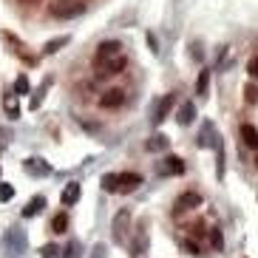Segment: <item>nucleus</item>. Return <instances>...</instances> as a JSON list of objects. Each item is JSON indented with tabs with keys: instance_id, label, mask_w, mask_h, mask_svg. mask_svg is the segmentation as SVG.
I'll use <instances>...</instances> for the list:
<instances>
[{
	"instance_id": "obj_28",
	"label": "nucleus",
	"mask_w": 258,
	"mask_h": 258,
	"mask_svg": "<svg viewBox=\"0 0 258 258\" xmlns=\"http://www.w3.org/2000/svg\"><path fill=\"white\" fill-rule=\"evenodd\" d=\"M247 74H250L252 80H258V54H255V57H252L250 62H247Z\"/></svg>"
},
{
	"instance_id": "obj_22",
	"label": "nucleus",
	"mask_w": 258,
	"mask_h": 258,
	"mask_svg": "<svg viewBox=\"0 0 258 258\" xmlns=\"http://www.w3.org/2000/svg\"><path fill=\"white\" fill-rule=\"evenodd\" d=\"M66 43H69V37H57V40H48L46 46H43V51H46V54H54V51H60V48L66 46Z\"/></svg>"
},
{
	"instance_id": "obj_32",
	"label": "nucleus",
	"mask_w": 258,
	"mask_h": 258,
	"mask_svg": "<svg viewBox=\"0 0 258 258\" xmlns=\"http://www.w3.org/2000/svg\"><path fill=\"white\" fill-rule=\"evenodd\" d=\"M91 258H105V247H102V244H99L97 250H94V255Z\"/></svg>"
},
{
	"instance_id": "obj_23",
	"label": "nucleus",
	"mask_w": 258,
	"mask_h": 258,
	"mask_svg": "<svg viewBox=\"0 0 258 258\" xmlns=\"http://www.w3.org/2000/svg\"><path fill=\"white\" fill-rule=\"evenodd\" d=\"M102 190H105V193H116V173L102 176Z\"/></svg>"
},
{
	"instance_id": "obj_8",
	"label": "nucleus",
	"mask_w": 258,
	"mask_h": 258,
	"mask_svg": "<svg viewBox=\"0 0 258 258\" xmlns=\"http://www.w3.org/2000/svg\"><path fill=\"white\" fill-rule=\"evenodd\" d=\"M173 105H176V94H165V97L156 102V108H153V122L159 125V122L170 114V108H173Z\"/></svg>"
},
{
	"instance_id": "obj_21",
	"label": "nucleus",
	"mask_w": 258,
	"mask_h": 258,
	"mask_svg": "<svg viewBox=\"0 0 258 258\" xmlns=\"http://www.w3.org/2000/svg\"><path fill=\"white\" fill-rule=\"evenodd\" d=\"M210 250H216V252L224 250V235H221V230H216V227L210 230Z\"/></svg>"
},
{
	"instance_id": "obj_20",
	"label": "nucleus",
	"mask_w": 258,
	"mask_h": 258,
	"mask_svg": "<svg viewBox=\"0 0 258 258\" xmlns=\"http://www.w3.org/2000/svg\"><path fill=\"white\" fill-rule=\"evenodd\" d=\"M15 94L17 97H26V94H31V83H29V77L26 74H20L15 80Z\"/></svg>"
},
{
	"instance_id": "obj_1",
	"label": "nucleus",
	"mask_w": 258,
	"mask_h": 258,
	"mask_svg": "<svg viewBox=\"0 0 258 258\" xmlns=\"http://www.w3.org/2000/svg\"><path fill=\"white\" fill-rule=\"evenodd\" d=\"M85 12V3L83 0H51L48 3V15L54 20H74Z\"/></svg>"
},
{
	"instance_id": "obj_6",
	"label": "nucleus",
	"mask_w": 258,
	"mask_h": 258,
	"mask_svg": "<svg viewBox=\"0 0 258 258\" xmlns=\"http://www.w3.org/2000/svg\"><path fill=\"white\" fill-rule=\"evenodd\" d=\"M142 184V176L134 173V170H125V173H116V193H134V190Z\"/></svg>"
},
{
	"instance_id": "obj_4",
	"label": "nucleus",
	"mask_w": 258,
	"mask_h": 258,
	"mask_svg": "<svg viewBox=\"0 0 258 258\" xmlns=\"http://www.w3.org/2000/svg\"><path fill=\"white\" fill-rule=\"evenodd\" d=\"M196 207H202V196H199L196 190H184L182 196L176 199V205H173V216L179 219L182 213H187V210H196Z\"/></svg>"
},
{
	"instance_id": "obj_19",
	"label": "nucleus",
	"mask_w": 258,
	"mask_h": 258,
	"mask_svg": "<svg viewBox=\"0 0 258 258\" xmlns=\"http://www.w3.org/2000/svg\"><path fill=\"white\" fill-rule=\"evenodd\" d=\"M51 230L54 233H66L69 230V213H57L51 219Z\"/></svg>"
},
{
	"instance_id": "obj_24",
	"label": "nucleus",
	"mask_w": 258,
	"mask_h": 258,
	"mask_svg": "<svg viewBox=\"0 0 258 258\" xmlns=\"http://www.w3.org/2000/svg\"><path fill=\"white\" fill-rule=\"evenodd\" d=\"M48 85H51V80H43V85H40V91L31 97V108H40V102H43V94L48 91Z\"/></svg>"
},
{
	"instance_id": "obj_11",
	"label": "nucleus",
	"mask_w": 258,
	"mask_h": 258,
	"mask_svg": "<svg viewBox=\"0 0 258 258\" xmlns=\"http://www.w3.org/2000/svg\"><path fill=\"white\" fill-rule=\"evenodd\" d=\"M6 244L12 247V252L17 255V252H23V247H26V238L20 235V230H15V227H12V230L6 233Z\"/></svg>"
},
{
	"instance_id": "obj_14",
	"label": "nucleus",
	"mask_w": 258,
	"mask_h": 258,
	"mask_svg": "<svg viewBox=\"0 0 258 258\" xmlns=\"http://www.w3.org/2000/svg\"><path fill=\"white\" fill-rule=\"evenodd\" d=\"M176 119H179V125H190V122L196 119V105H193V102H184V105L179 108Z\"/></svg>"
},
{
	"instance_id": "obj_16",
	"label": "nucleus",
	"mask_w": 258,
	"mask_h": 258,
	"mask_svg": "<svg viewBox=\"0 0 258 258\" xmlns=\"http://www.w3.org/2000/svg\"><path fill=\"white\" fill-rule=\"evenodd\" d=\"M145 148H148L151 153L165 151V148H167V137H165V134H156V137H151V139H148V145H145Z\"/></svg>"
},
{
	"instance_id": "obj_2",
	"label": "nucleus",
	"mask_w": 258,
	"mask_h": 258,
	"mask_svg": "<svg viewBox=\"0 0 258 258\" xmlns=\"http://www.w3.org/2000/svg\"><path fill=\"white\" fill-rule=\"evenodd\" d=\"M116 57H122V43L119 40H102L97 46V51H94V66L102 69L111 60H116Z\"/></svg>"
},
{
	"instance_id": "obj_9",
	"label": "nucleus",
	"mask_w": 258,
	"mask_h": 258,
	"mask_svg": "<svg viewBox=\"0 0 258 258\" xmlns=\"http://www.w3.org/2000/svg\"><path fill=\"white\" fill-rule=\"evenodd\" d=\"M23 170L29 176H48V173H51V165L43 162V159H37V156H31V159L23 162Z\"/></svg>"
},
{
	"instance_id": "obj_34",
	"label": "nucleus",
	"mask_w": 258,
	"mask_h": 258,
	"mask_svg": "<svg viewBox=\"0 0 258 258\" xmlns=\"http://www.w3.org/2000/svg\"><path fill=\"white\" fill-rule=\"evenodd\" d=\"M255 165H258V159H255Z\"/></svg>"
},
{
	"instance_id": "obj_7",
	"label": "nucleus",
	"mask_w": 258,
	"mask_h": 258,
	"mask_svg": "<svg viewBox=\"0 0 258 258\" xmlns=\"http://www.w3.org/2000/svg\"><path fill=\"white\" fill-rule=\"evenodd\" d=\"M156 173L159 176H182L184 173V162L179 156H165V159L156 165Z\"/></svg>"
},
{
	"instance_id": "obj_29",
	"label": "nucleus",
	"mask_w": 258,
	"mask_h": 258,
	"mask_svg": "<svg viewBox=\"0 0 258 258\" xmlns=\"http://www.w3.org/2000/svg\"><path fill=\"white\" fill-rule=\"evenodd\" d=\"M57 252H60V250H57L54 244H46V247L40 250V255H43V258H57Z\"/></svg>"
},
{
	"instance_id": "obj_25",
	"label": "nucleus",
	"mask_w": 258,
	"mask_h": 258,
	"mask_svg": "<svg viewBox=\"0 0 258 258\" xmlns=\"http://www.w3.org/2000/svg\"><path fill=\"white\" fill-rule=\"evenodd\" d=\"M182 250H184V252H190V255H202V247H199V244L193 241V238H184V241H182Z\"/></svg>"
},
{
	"instance_id": "obj_26",
	"label": "nucleus",
	"mask_w": 258,
	"mask_h": 258,
	"mask_svg": "<svg viewBox=\"0 0 258 258\" xmlns=\"http://www.w3.org/2000/svg\"><path fill=\"white\" fill-rule=\"evenodd\" d=\"M244 99H247V102H250V105H255L258 102V85H247V88H244Z\"/></svg>"
},
{
	"instance_id": "obj_31",
	"label": "nucleus",
	"mask_w": 258,
	"mask_h": 258,
	"mask_svg": "<svg viewBox=\"0 0 258 258\" xmlns=\"http://www.w3.org/2000/svg\"><path fill=\"white\" fill-rule=\"evenodd\" d=\"M6 142H9V131H3V128H0V151L6 148Z\"/></svg>"
},
{
	"instance_id": "obj_15",
	"label": "nucleus",
	"mask_w": 258,
	"mask_h": 258,
	"mask_svg": "<svg viewBox=\"0 0 258 258\" xmlns=\"http://www.w3.org/2000/svg\"><path fill=\"white\" fill-rule=\"evenodd\" d=\"M43 205H46V199H43V196H34L29 205L23 207V219H34V216L43 210Z\"/></svg>"
},
{
	"instance_id": "obj_10",
	"label": "nucleus",
	"mask_w": 258,
	"mask_h": 258,
	"mask_svg": "<svg viewBox=\"0 0 258 258\" xmlns=\"http://www.w3.org/2000/svg\"><path fill=\"white\" fill-rule=\"evenodd\" d=\"M238 134H241V142L247 145V148L258 151V128H252L250 122H244L241 128H238Z\"/></svg>"
},
{
	"instance_id": "obj_33",
	"label": "nucleus",
	"mask_w": 258,
	"mask_h": 258,
	"mask_svg": "<svg viewBox=\"0 0 258 258\" xmlns=\"http://www.w3.org/2000/svg\"><path fill=\"white\" fill-rule=\"evenodd\" d=\"M23 3H37V0H23Z\"/></svg>"
},
{
	"instance_id": "obj_12",
	"label": "nucleus",
	"mask_w": 258,
	"mask_h": 258,
	"mask_svg": "<svg viewBox=\"0 0 258 258\" xmlns=\"http://www.w3.org/2000/svg\"><path fill=\"white\" fill-rule=\"evenodd\" d=\"M77 199H80V184L69 182V184H66V190H62V207L77 205Z\"/></svg>"
},
{
	"instance_id": "obj_27",
	"label": "nucleus",
	"mask_w": 258,
	"mask_h": 258,
	"mask_svg": "<svg viewBox=\"0 0 258 258\" xmlns=\"http://www.w3.org/2000/svg\"><path fill=\"white\" fill-rule=\"evenodd\" d=\"M9 199H15V187L9 182H0V202H9Z\"/></svg>"
},
{
	"instance_id": "obj_18",
	"label": "nucleus",
	"mask_w": 258,
	"mask_h": 258,
	"mask_svg": "<svg viewBox=\"0 0 258 258\" xmlns=\"http://www.w3.org/2000/svg\"><path fill=\"white\" fill-rule=\"evenodd\" d=\"M207 88H210V71H202L199 74V80H196V94L199 97H207Z\"/></svg>"
},
{
	"instance_id": "obj_30",
	"label": "nucleus",
	"mask_w": 258,
	"mask_h": 258,
	"mask_svg": "<svg viewBox=\"0 0 258 258\" xmlns=\"http://www.w3.org/2000/svg\"><path fill=\"white\" fill-rule=\"evenodd\" d=\"M77 250H80V244L71 241L69 247H66V255H62V258H77Z\"/></svg>"
},
{
	"instance_id": "obj_3",
	"label": "nucleus",
	"mask_w": 258,
	"mask_h": 258,
	"mask_svg": "<svg viewBox=\"0 0 258 258\" xmlns=\"http://www.w3.org/2000/svg\"><path fill=\"white\" fill-rule=\"evenodd\" d=\"M125 99H128L125 88H105V91L99 94V108L102 111H119L125 105Z\"/></svg>"
},
{
	"instance_id": "obj_13",
	"label": "nucleus",
	"mask_w": 258,
	"mask_h": 258,
	"mask_svg": "<svg viewBox=\"0 0 258 258\" xmlns=\"http://www.w3.org/2000/svg\"><path fill=\"white\" fill-rule=\"evenodd\" d=\"M3 108H6L9 116H20V108H17V94L15 91H3Z\"/></svg>"
},
{
	"instance_id": "obj_5",
	"label": "nucleus",
	"mask_w": 258,
	"mask_h": 258,
	"mask_svg": "<svg viewBox=\"0 0 258 258\" xmlns=\"http://www.w3.org/2000/svg\"><path fill=\"white\" fill-rule=\"evenodd\" d=\"M114 241L116 244H122L125 238H128V233H131V210H119L116 213V219H114Z\"/></svg>"
},
{
	"instance_id": "obj_17",
	"label": "nucleus",
	"mask_w": 258,
	"mask_h": 258,
	"mask_svg": "<svg viewBox=\"0 0 258 258\" xmlns=\"http://www.w3.org/2000/svg\"><path fill=\"white\" fill-rule=\"evenodd\" d=\"M128 66V60H125V54L122 57H116V60H111L108 66H102V74H119L122 69Z\"/></svg>"
}]
</instances>
